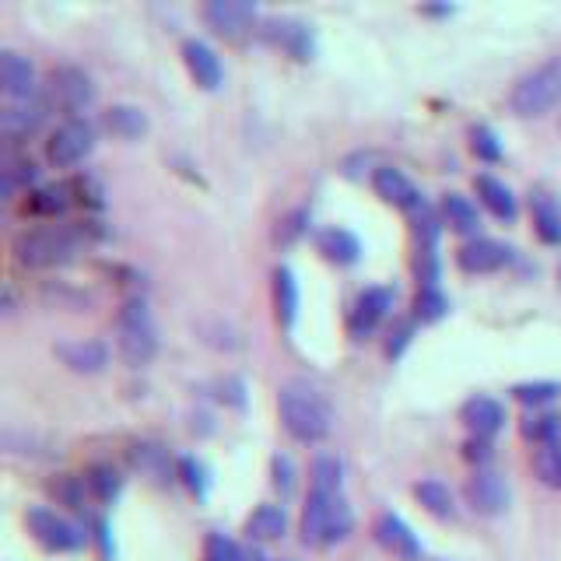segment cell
Returning a JSON list of instances; mask_svg holds the SVG:
<instances>
[{"instance_id": "cell-35", "label": "cell", "mask_w": 561, "mask_h": 561, "mask_svg": "<svg viewBox=\"0 0 561 561\" xmlns=\"http://www.w3.org/2000/svg\"><path fill=\"white\" fill-rule=\"evenodd\" d=\"M84 484L92 488V495L95 499H102V502H110L116 491H119V473L113 470V467H105V463H99V467H92L84 473Z\"/></svg>"}, {"instance_id": "cell-36", "label": "cell", "mask_w": 561, "mask_h": 561, "mask_svg": "<svg viewBox=\"0 0 561 561\" xmlns=\"http://www.w3.org/2000/svg\"><path fill=\"white\" fill-rule=\"evenodd\" d=\"M558 390H561L558 382L543 379V382H519L513 393H516L519 403H526V408H543V403H551L558 397Z\"/></svg>"}, {"instance_id": "cell-17", "label": "cell", "mask_w": 561, "mask_h": 561, "mask_svg": "<svg viewBox=\"0 0 561 561\" xmlns=\"http://www.w3.org/2000/svg\"><path fill=\"white\" fill-rule=\"evenodd\" d=\"M183 60H186L190 78L197 81L204 92H218L225 70H221V60H218L215 49H210L204 39H186L183 43Z\"/></svg>"}, {"instance_id": "cell-42", "label": "cell", "mask_w": 561, "mask_h": 561, "mask_svg": "<svg viewBox=\"0 0 561 561\" xmlns=\"http://www.w3.org/2000/svg\"><path fill=\"white\" fill-rule=\"evenodd\" d=\"M274 488H280L285 495L295 488V467L288 456H274Z\"/></svg>"}, {"instance_id": "cell-21", "label": "cell", "mask_w": 561, "mask_h": 561, "mask_svg": "<svg viewBox=\"0 0 561 561\" xmlns=\"http://www.w3.org/2000/svg\"><path fill=\"white\" fill-rule=\"evenodd\" d=\"M473 190H478L481 204H484L495 218L513 221V218L519 215V204H516V197H513V190H508L502 180H495V175H478V180H473Z\"/></svg>"}, {"instance_id": "cell-27", "label": "cell", "mask_w": 561, "mask_h": 561, "mask_svg": "<svg viewBox=\"0 0 561 561\" xmlns=\"http://www.w3.org/2000/svg\"><path fill=\"white\" fill-rule=\"evenodd\" d=\"M414 499L428 508L432 516H438V519H449L453 513H456V505H453V491L443 484V481H435V478H428V481H417L414 484Z\"/></svg>"}, {"instance_id": "cell-34", "label": "cell", "mask_w": 561, "mask_h": 561, "mask_svg": "<svg viewBox=\"0 0 561 561\" xmlns=\"http://www.w3.org/2000/svg\"><path fill=\"white\" fill-rule=\"evenodd\" d=\"M312 491H341V463L333 456H320L309 470Z\"/></svg>"}, {"instance_id": "cell-12", "label": "cell", "mask_w": 561, "mask_h": 561, "mask_svg": "<svg viewBox=\"0 0 561 561\" xmlns=\"http://www.w3.org/2000/svg\"><path fill=\"white\" fill-rule=\"evenodd\" d=\"M456 260H460V267L467 274H495L513 260V253H508V245L499 239H470L467 245H460Z\"/></svg>"}, {"instance_id": "cell-43", "label": "cell", "mask_w": 561, "mask_h": 561, "mask_svg": "<svg viewBox=\"0 0 561 561\" xmlns=\"http://www.w3.org/2000/svg\"><path fill=\"white\" fill-rule=\"evenodd\" d=\"M463 456H467V460L488 463V460H491V443H488V438H478V435H473L470 443L463 446Z\"/></svg>"}, {"instance_id": "cell-22", "label": "cell", "mask_w": 561, "mask_h": 561, "mask_svg": "<svg viewBox=\"0 0 561 561\" xmlns=\"http://www.w3.org/2000/svg\"><path fill=\"white\" fill-rule=\"evenodd\" d=\"M316 250H320L330 263H341V267H351L358 256H362V242L347 232V228H323L320 236H316Z\"/></svg>"}, {"instance_id": "cell-25", "label": "cell", "mask_w": 561, "mask_h": 561, "mask_svg": "<svg viewBox=\"0 0 561 561\" xmlns=\"http://www.w3.org/2000/svg\"><path fill=\"white\" fill-rule=\"evenodd\" d=\"M530 210H534V228H537L540 242L561 245V207L548 197V193H534Z\"/></svg>"}, {"instance_id": "cell-1", "label": "cell", "mask_w": 561, "mask_h": 561, "mask_svg": "<svg viewBox=\"0 0 561 561\" xmlns=\"http://www.w3.org/2000/svg\"><path fill=\"white\" fill-rule=\"evenodd\" d=\"M277 411H280V425L298 443H323L333 428V411L327 397L306 379H288L280 386Z\"/></svg>"}, {"instance_id": "cell-24", "label": "cell", "mask_w": 561, "mask_h": 561, "mask_svg": "<svg viewBox=\"0 0 561 561\" xmlns=\"http://www.w3.org/2000/svg\"><path fill=\"white\" fill-rule=\"evenodd\" d=\"M102 123H105V130L119 140H137L148 134V116L145 110H137V105H113V110L102 116Z\"/></svg>"}, {"instance_id": "cell-23", "label": "cell", "mask_w": 561, "mask_h": 561, "mask_svg": "<svg viewBox=\"0 0 561 561\" xmlns=\"http://www.w3.org/2000/svg\"><path fill=\"white\" fill-rule=\"evenodd\" d=\"M285 530H288V516L280 505H260V508H253V516L245 519V534H250V540H260V543L280 540Z\"/></svg>"}, {"instance_id": "cell-33", "label": "cell", "mask_w": 561, "mask_h": 561, "mask_svg": "<svg viewBox=\"0 0 561 561\" xmlns=\"http://www.w3.org/2000/svg\"><path fill=\"white\" fill-rule=\"evenodd\" d=\"M446 312H449V298L438 288H421L417 291V298H414V320L435 323V320H443Z\"/></svg>"}, {"instance_id": "cell-40", "label": "cell", "mask_w": 561, "mask_h": 561, "mask_svg": "<svg viewBox=\"0 0 561 561\" xmlns=\"http://www.w3.org/2000/svg\"><path fill=\"white\" fill-rule=\"evenodd\" d=\"M306 221H309V210H291V215L280 221V228H277V242H285V245H291L298 236L306 232Z\"/></svg>"}, {"instance_id": "cell-7", "label": "cell", "mask_w": 561, "mask_h": 561, "mask_svg": "<svg viewBox=\"0 0 561 561\" xmlns=\"http://www.w3.org/2000/svg\"><path fill=\"white\" fill-rule=\"evenodd\" d=\"M95 148V127L88 119H67L64 127H57V134L49 137L46 145V158L57 169H70L84 162Z\"/></svg>"}, {"instance_id": "cell-30", "label": "cell", "mask_w": 561, "mask_h": 561, "mask_svg": "<svg viewBox=\"0 0 561 561\" xmlns=\"http://www.w3.org/2000/svg\"><path fill=\"white\" fill-rule=\"evenodd\" d=\"M70 204V190L67 186H39L35 193H28V207L35 215H64Z\"/></svg>"}, {"instance_id": "cell-3", "label": "cell", "mask_w": 561, "mask_h": 561, "mask_svg": "<svg viewBox=\"0 0 561 561\" xmlns=\"http://www.w3.org/2000/svg\"><path fill=\"white\" fill-rule=\"evenodd\" d=\"M116 347H119V358L140 368L154 358L158 351V330L151 320V309L148 302L140 298H127L116 312Z\"/></svg>"}, {"instance_id": "cell-19", "label": "cell", "mask_w": 561, "mask_h": 561, "mask_svg": "<svg viewBox=\"0 0 561 561\" xmlns=\"http://www.w3.org/2000/svg\"><path fill=\"white\" fill-rule=\"evenodd\" d=\"M43 123H46V110L39 102H11L0 113V134H4L8 145H18V140H28Z\"/></svg>"}, {"instance_id": "cell-39", "label": "cell", "mask_w": 561, "mask_h": 561, "mask_svg": "<svg viewBox=\"0 0 561 561\" xmlns=\"http://www.w3.org/2000/svg\"><path fill=\"white\" fill-rule=\"evenodd\" d=\"M134 463L145 470V473H154V478H162V473L169 470L165 463V453L158 449V446H137L134 449Z\"/></svg>"}, {"instance_id": "cell-9", "label": "cell", "mask_w": 561, "mask_h": 561, "mask_svg": "<svg viewBox=\"0 0 561 561\" xmlns=\"http://www.w3.org/2000/svg\"><path fill=\"white\" fill-rule=\"evenodd\" d=\"M467 502L481 516H502L508 508V484L502 481V473L478 467L467 481Z\"/></svg>"}, {"instance_id": "cell-29", "label": "cell", "mask_w": 561, "mask_h": 561, "mask_svg": "<svg viewBox=\"0 0 561 561\" xmlns=\"http://www.w3.org/2000/svg\"><path fill=\"white\" fill-rule=\"evenodd\" d=\"M534 473L540 478V484L561 491V443L537 446V453H534Z\"/></svg>"}, {"instance_id": "cell-45", "label": "cell", "mask_w": 561, "mask_h": 561, "mask_svg": "<svg viewBox=\"0 0 561 561\" xmlns=\"http://www.w3.org/2000/svg\"><path fill=\"white\" fill-rule=\"evenodd\" d=\"M271 561H285V558H271Z\"/></svg>"}, {"instance_id": "cell-15", "label": "cell", "mask_w": 561, "mask_h": 561, "mask_svg": "<svg viewBox=\"0 0 561 561\" xmlns=\"http://www.w3.org/2000/svg\"><path fill=\"white\" fill-rule=\"evenodd\" d=\"M390 309H393V291L390 288H365L358 295L355 309H351V320H347L351 337H368V333L379 327V320Z\"/></svg>"}, {"instance_id": "cell-2", "label": "cell", "mask_w": 561, "mask_h": 561, "mask_svg": "<svg viewBox=\"0 0 561 561\" xmlns=\"http://www.w3.org/2000/svg\"><path fill=\"white\" fill-rule=\"evenodd\" d=\"M355 513L344 499V491H309L302 513V540L309 548H330L351 534Z\"/></svg>"}, {"instance_id": "cell-4", "label": "cell", "mask_w": 561, "mask_h": 561, "mask_svg": "<svg viewBox=\"0 0 561 561\" xmlns=\"http://www.w3.org/2000/svg\"><path fill=\"white\" fill-rule=\"evenodd\" d=\"M14 260L28 271H49V267H64L67 260H75L78 242L67 228H28L14 239Z\"/></svg>"}, {"instance_id": "cell-38", "label": "cell", "mask_w": 561, "mask_h": 561, "mask_svg": "<svg viewBox=\"0 0 561 561\" xmlns=\"http://www.w3.org/2000/svg\"><path fill=\"white\" fill-rule=\"evenodd\" d=\"M470 145H473V154L484 158V162H499V158H502V145H499V137L491 134L488 127H473V134H470Z\"/></svg>"}, {"instance_id": "cell-6", "label": "cell", "mask_w": 561, "mask_h": 561, "mask_svg": "<svg viewBox=\"0 0 561 561\" xmlns=\"http://www.w3.org/2000/svg\"><path fill=\"white\" fill-rule=\"evenodd\" d=\"M46 95H49V102L57 105L60 113H70V119H78V113H84L88 105L95 102V84H92V78H88L81 67L67 64V67H57L49 75Z\"/></svg>"}, {"instance_id": "cell-46", "label": "cell", "mask_w": 561, "mask_h": 561, "mask_svg": "<svg viewBox=\"0 0 561 561\" xmlns=\"http://www.w3.org/2000/svg\"><path fill=\"white\" fill-rule=\"evenodd\" d=\"M558 280H561V267H558Z\"/></svg>"}, {"instance_id": "cell-18", "label": "cell", "mask_w": 561, "mask_h": 561, "mask_svg": "<svg viewBox=\"0 0 561 561\" xmlns=\"http://www.w3.org/2000/svg\"><path fill=\"white\" fill-rule=\"evenodd\" d=\"M373 190L379 193V197H382L386 204H393V207H400V210H417V207H425V201H421L417 186H414L400 169H393V165H382V169L373 172Z\"/></svg>"}, {"instance_id": "cell-32", "label": "cell", "mask_w": 561, "mask_h": 561, "mask_svg": "<svg viewBox=\"0 0 561 561\" xmlns=\"http://www.w3.org/2000/svg\"><path fill=\"white\" fill-rule=\"evenodd\" d=\"M523 435L530 438L537 446H548V443H561V417L554 414H534L523 421Z\"/></svg>"}, {"instance_id": "cell-41", "label": "cell", "mask_w": 561, "mask_h": 561, "mask_svg": "<svg viewBox=\"0 0 561 561\" xmlns=\"http://www.w3.org/2000/svg\"><path fill=\"white\" fill-rule=\"evenodd\" d=\"M180 473H183V481L190 491H197V495H204V488H207V478H204V467L193 460V456H186V460H180Z\"/></svg>"}, {"instance_id": "cell-8", "label": "cell", "mask_w": 561, "mask_h": 561, "mask_svg": "<svg viewBox=\"0 0 561 561\" xmlns=\"http://www.w3.org/2000/svg\"><path fill=\"white\" fill-rule=\"evenodd\" d=\"M25 523H28V534L39 540L46 551H78L81 540H84V534L78 530L75 523H67L64 516H57L46 505L28 508Z\"/></svg>"}, {"instance_id": "cell-13", "label": "cell", "mask_w": 561, "mask_h": 561, "mask_svg": "<svg viewBox=\"0 0 561 561\" xmlns=\"http://www.w3.org/2000/svg\"><path fill=\"white\" fill-rule=\"evenodd\" d=\"M53 351H57V358L67 368H75V373H84V376H95V373H102L105 365H110V347H105L102 341H95V337L60 341Z\"/></svg>"}, {"instance_id": "cell-14", "label": "cell", "mask_w": 561, "mask_h": 561, "mask_svg": "<svg viewBox=\"0 0 561 561\" xmlns=\"http://www.w3.org/2000/svg\"><path fill=\"white\" fill-rule=\"evenodd\" d=\"M373 534H376V540L390 554H397L403 561H417L421 558V540H417V534L397 513H382L376 519V526H373Z\"/></svg>"}, {"instance_id": "cell-11", "label": "cell", "mask_w": 561, "mask_h": 561, "mask_svg": "<svg viewBox=\"0 0 561 561\" xmlns=\"http://www.w3.org/2000/svg\"><path fill=\"white\" fill-rule=\"evenodd\" d=\"M263 39L291 53L295 60L312 57V32L306 22H298V18H267V22H263Z\"/></svg>"}, {"instance_id": "cell-26", "label": "cell", "mask_w": 561, "mask_h": 561, "mask_svg": "<svg viewBox=\"0 0 561 561\" xmlns=\"http://www.w3.org/2000/svg\"><path fill=\"white\" fill-rule=\"evenodd\" d=\"M274 309H277L280 327H295V316H298V285H295V274L288 267H277L274 271Z\"/></svg>"}, {"instance_id": "cell-31", "label": "cell", "mask_w": 561, "mask_h": 561, "mask_svg": "<svg viewBox=\"0 0 561 561\" xmlns=\"http://www.w3.org/2000/svg\"><path fill=\"white\" fill-rule=\"evenodd\" d=\"M0 180H4V201L14 197L18 186H28L35 180V165L32 158H14V154H4V169H0Z\"/></svg>"}, {"instance_id": "cell-5", "label": "cell", "mask_w": 561, "mask_h": 561, "mask_svg": "<svg viewBox=\"0 0 561 561\" xmlns=\"http://www.w3.org/2000/svg\"><path fill=\"white\" fill-rule=\"evenodd\" d=\"M508 105L516 116H543L561 105V57L543 60L530 75H523L508 95Z\"/></svg>"}, {"instance_id": "cell-28", "label": "cell", "mask_w": 561, "mask_h": 561, "mask_svg": "<svg viewBox=\"0 0 561 561\" xmlns=\"http://www.w3.org/2000/svg\"><path fill=\"white\" fill-rule=\"evenodd\" d=\"M443 218H446V225H453L456 232H463V236L478 232V225H481L478 207H473L467 197H460V193H449L443 201Z\"/></svg>"}, {"instance_id": "cell-16", "label": "cell", "mask_w": 561, "mask_h": 561, "mask_svg": "<svg viewBox=\"0 0 561 561\" xmlns=\"http://www.w3.org/2000/svg\"><path fill=\"white\" fill-rule=\"evenodd\" d=\"M0 88H4V95L14 102H32V95H35L32 60L22 57V53H14V49L0 53Z\"/></svg>"}, {"instance_id": "cell-44", "label": "cell", "mask_w": 561, "mask_h": 561, "mask_svg": "<svg viewBox=\"0 0 561 561\" xmlns=\"http://www.w3.org/2000/svg\"><path fill=\"white\" fill-rule=\"evenodd\" d=\"M411 330H414V320H408V323H400V327H397V333H393L397 341H390V355H400V347L411 341Z\"/></svg>"}, {"instance_id": "cell-20", "label": "cell", "mask_w": 561, "mask_h": 561, "mask_svg": "<svg viewBox=\"0 0 561 561\" xmlns=\"http://www.w3.org/2000/svg\"><path fill=\"white\" fill-rule=\"evenodd\" d=\"M463 425L478 435V438H491L495 432H502L505 425V411H502V403L499 400H491V397H470L463 403Z\"/></svg>"}, {"instance_id": "cell-10", "label": "cell", "mask_w": 561, "mask_h": 561, "mask_svg": "<svg viewBox=\"0 0 561 561\" xmlns=\"http://www.w3.org/2000/svg\"><path fill=\"white\" fill-rule=\"evenodd\" d=\"M204 22L215 28L218 35H228V39H236V35L253 28L256 8L245 4V0H210V4L204 8Z\"/></svg>"}, {"instance_id": "cell-37", "label": "cell", "mask_w": 561, "mask_h": 561, "mask_svg": "<svg viewBox=\"0 0 561 561\" xmlns=\"http://www.w3.org/2000/svg\"><path fill=\"white\" fill-rule=\"evenodd\" d=\"M204 561H245L242 548L225 534H210L204 540Z\"/></svg>"}]
</instances>
